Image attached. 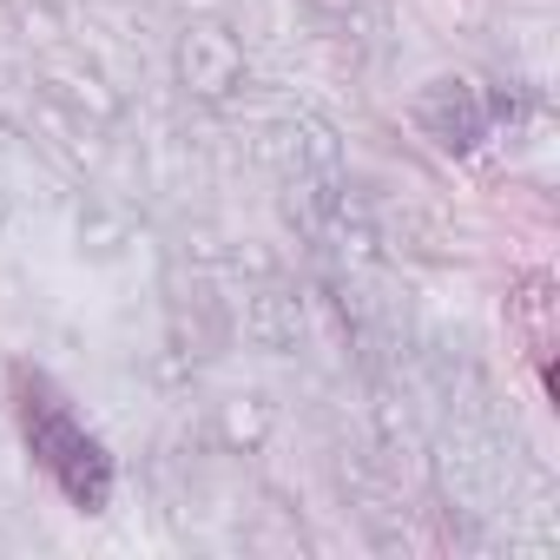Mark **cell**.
<instances>
[{
    "label": "cell",
    "instance_id": "6da1fadb",
    "mask_svg": "<svg viewBox=\"0 0 560 560\" xmlns=\"http://www.w3.org/2000/svg\"><path fill=\"white\" fill-rule=\"evenodd\" d=\"M8 389H14L21 442H27V455L40 462V475H47L80 514H100V508L113 501V455H106V442L73 416V402L60 396L54 376L14 363V370H8Z\"/></svg>",
    "mask_w": 560,
    "mask_h": 560
}]
</instances>
